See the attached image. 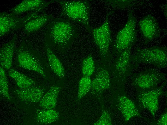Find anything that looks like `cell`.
I'll return each mask as SVG.
<instances>
[{
	"label": "cell",
	"mask_w": 167,
	"mask_h": 125,
	"mask_svg": "<svg viewBox=\"0 0 167 125\" xmlns=\"http://www.w3.org/2000/svg\"><path fill=\"white\" fill-rule=\"evenodd\" d=\"M166 84L163 83L154 88L141 90L138 95L139 104L143 107L147 109L154 117L158 108V100L163 93V89Z\"/></svg>",
	"instance_id": "obj_8"
},
{
	"label": "cell",
	"mask_w": 167,
	"mask_h": 125,
	"mask_svg": "<svg viewBox=\"0 0 167 125\" xmlns=\"http://www.w3.org/2000/svg\"><path fill=\"white\" fill-rule=\"evenodd\" d=\"M45 48L47 58L50 67L53 71L60 78H63L65 72L62 64L46 44Z\"/></svg>",
	"instance_id": "obj_20"
},
{
	"label": "cell",
	"mask_w": 167,
	"mask_h": 125,
	"mask_svg": "<svg viewBox=\"0 0 167 125\" xmlns=\"http://www.w3.org/2000/svg\"><path fill=\"white\" fill-rule=\"evenodd\" d=\"M167 112L163 114L157 122L156 125H167Z\"/></svg>",
	"instance_id": "obj_27"
},
{
	"label": "cell",
	"mask_w": 167,
	"mask_h": 125,
	"mask_svg": "<svg viewBox=\"0 0 167 125\" xmlns=\"http://www.w3.org/2000/svg\"><path fill=\"white\" fill-rule=\"evenodd\" d=\"M61 87L59 85H54L43 96L39 106L42 109H54L56 107L57 98Z\"/></svg>",
	"instance_id": "obj_17"
},
{
	"label": "cell",
	"mask_w": 167,
	"mask_h": 125,
	"mask_svg": "<svg viewBox=\"0 0 167 125\" xmlns=\"http://www.w3.org/2000/svg\"><path fill=\"white\" fill-rule=\"evenodd\" d=\"M132 60L135 64H150L158 68H164L167 66V52L165 47L154 46L144 49L137 48Z\"/></svg>",
	"instance_id": "obj_3"
},
{
	"label": "cell",
	"mask_w": 167,
	"mask_h": 125,
	"mask_svg": "<svg viewBox=\"0 0 167 125\" xmlns=\"http://www.w3.org/2000/svg\"><path fill=\"white\" fill-rule=\"evenodd\" d=\"M92 81L90 77L83 76L80 80L78 86L77 100L79 101L89 91Z\"/></svg>",
	"instance_id": "obj_22"
},
{
	"label": "cell",
	"mask_w": 167,
	"mask_h": 125,
	"mask_svg": "<svg viewBox=\"0 0 167 125\" xmlns=\"http://www.w3.org/2000/svg\"><path fill=\"white\" fill-rule=\"evenodd\" d=\"M107 14L105 20L100 26L92 30L94 41L99 50L101 55L103 58L107 56L111 38L108 15Z\"/></svg>",
	"instance_id": "obj_9"
},
{
	"label": "cell",
	"mask_w": 167,
	"mask_h": 125,
	"mask_svg": "<svg viewBox=\"0 0 167 125\" xmlns=\"http://www.w3.org/2000/svg\"><path fill=\"white\" fill-rule=\"evenodd\" d=\"M0 92L4 97L9 100H11L6 75L4 70L1 66L0 67Z\"/></svg>",
	"instance_id": "obj_24"
},
{
	"label": "cell",
	"mask_w": 167,
	"mask_h": 125,
	"mask_svg": "<svg viewBox=\"0 0 167 125\" xmlns=\"http://www.w3.org/2000/svg\"><path fill=\"white\" fill-rule=\"evenodd\" d=\"M8 74L14 80L17 86L20 88H28L35 83L32 79L14 69H10Z\"/></svg>",
	"instance_id": "obj_21"
},
{
	"label": "cell",
	"mask_w": 167,
	"mask_h": 125,
	"mask_svg": "<svg viewBox=\"0 0 167 125\" xmlns=\"http://www.w3.org/2000/svg\"><path fill=\"white\" fill-rule=\"evenodd\" d=\"M16 60L18 65L27 70L36 72L44 78H47V75L36 52L30 47L24 43L16 50Z\"/></svg>",
	"instance_id": "obj_5"
},
{
	"label": "cell",
	"mask_w": 167,
	"mask_h": 125,
	"mask_svg": "<svg viewBox=\"0 0 167 125\" xmlns=\"http://www.w3.org/2000/svg\"><path fill=\"white\" fill-rule=\"evenodd\" d=\"M60 113L54 109H38L36 111L34 119L39 124L47 125L51 124L58 119Z\"/></svg>",
	"instance_id": "obj_19"
},
{
	"label": "cell",
	"mask_w": 167,
	"mask_h": 125,
	"mask_svg": "<svg viewBox=\"0 0 167 125\" xmlns=\"http://www.w3.org/2000/svg\"><path fill=\"white\" fill-rule=\"evenodd\" d=\"M77 32L74 25L68 20L56 19L51 21L47 25L45 35L55 46L63 49L69 45L76 35Z\"/></svg>",
	"instance_id": "obj_1"
},
{
	"label": "cell",
	"mask_w": 167,
	"mask_h": 125,
	"mask_svg": "<svg viewBox=\"0 0 167 125\" xmlns=\"http://www.w3.org/2000/svg\"><path fill=\"white\" fill-rule=\"evenodd\" d=\"M95 69L94 61L92 56L89 55L83 61L82 70L84 76L90 77L93 74Z\"/></svg>",
	"instance_id": "obj_23"
},
{
	"label": "cell",
	"mask_w": 167,
	"mask_h": 125,
	"mask_svg": "<svg viewBox=\"0 0 167 125\" xmlns=\"http://www.w3.org/2000/svg\"><path fill=\"white\" fill-rule=\"evenodd\" d=\"M110 85V76L108 70L105 68H100L92 81L89 92L93 95L101 99L104 91L109 89Z\"/></svg>",
	"instance_id": "obj_12"
},
{
	"label": "cell",
	"mask_w": 167,
	"mask_h": 125,
	"mask_svg": "<svg viewBox=\"0 0 167 125\" xmlns=\"http://www.w3.org/2000/svg\"><path fill=\"white\" fill-rule=\"evenodd\" d=\"M132 46H131L123 51L119 55L114 64V74L117 78L123 81L126 78L128 73L133 68L131 63V50Z\"/></svg>",
	"instance_id": "obj_10"
},
{
	"label": "cell",
	"mask_w": 167,
	"mask_h": 125,
	"mask_svg": "<svg viewBox=\"0 0 167 125\" xmlns=\"http://www.w3.org/2000/svg\"><path fill=\"white\" fill-rule=\"evenodd\" d=\"M51 15L38 14L30 19L25 25L23 30L25 33L30 34L40 29L52 18Z\"/></svg>",
	"instance_id": "obj_18"
},
{
	"label": "cell",
	"mask_w": 167,
	"mask_h": 125,
	"mask_svg": "<svg viewBox=\"0 0 167 125\" xmlns=\"http://www.w3.org/2000/svg\"><path fill=\"white\" fill-rule=\"evenodd\" d=\"M166 75L155 69H149L135 74L133 76V84L141 90L149 89L158 86L166 80Z\"/></svg>",
	"instance_id": "obj_6"
},
{
	"label": "cell",
	"mask_w": 167,
	"mask_h": 125,
	"mask_svg": "<svg viewBox=\"0 0 167 125\" xmlns=\"http://www.w3.org/2000/svg\"><path fill=\"white\" fill-rule=\"evenodd\" d=\"M106 2L112 6L120 8L125 7L132 4L133 0H106Z\"/></svg>",
	"instance_id": "obj_26"
},
{
	"label": "cell",
	"mask_w": 167,
	"mask_h": 125,
	"mask_svg": "<svg viewBox=\"0 0 167 125\" xmlns=\"http://www.w3.org/2000/svg\"><path fill=\"white\" fill-rule=\"evenodd\" d=\"M102 112L99 119L93 125H112L111 117L108 112L102 106Z\"/></svg>",
	"instance_id": "obj_25"
},
{
	"label": "cell",
	"mask_w": 167,
	"mask_h": 125,
	"mask_svg": "<svg viewBox=\"0 0 167 125\" xmlns=\"http://www.w3.org/2000/svg\"><path fill=\"white\" fill-rule=\"evenodd\" d=\"M138 26L146 43L158 38L160 34L158 23L154 17L150 14L141 19L139 22Z\"/></svg>",
	"instance_id": "obj_11"
},
{
	"label": "cell",
	"mask_w": 167,
	"mask_h": 125,
	"mask_svg": "<svg viewBox=\"0 0 167 125\" xmlns=\"http://www.w3.org/2000/svg\"><path fill=\"white\" fill-rule=\"evenodd\" d=\"M16 40V36L15 35L10 41L4 44L0 48V64L3 68L9 69L11 67Z\"/></svg>",
	"instance_id": "obj_16"
},
{
	"label": "cell",
	"mask_w": 167,
	"mask_h": 125,
	"mask_svg": "<svg viewBox=\"0 0 167 125\" xmlns=\"http://www.w3.org/2000/svg\"><path fill=\"white\" fill-rule=\"evenodd\" d=\"M44 90L37 86L18 89L14 91L18 98L21 101L29 103L39 102L43 96Z\"/></svg>",
	"instance_id": "obj_14"
},
{
	"label": "cell",
	"mask_w": 167,
	"mask_h": 125,
	"mask_svg": "<svg viewBox=\"0 0 167 125\" xmlns=\"http://www.w3.org/2000/svg\"><path fill=\"white\" fill-rule=\"evenodd\" d=\"M136 19L131 10L129 13L125 25L116 37L114 47L119 55L129 46H132L136 41Z\"/></svg>",
	"instance_id": "obj_4"
},
{
	"label": "cell",
	"mask_w": 167,
	"mask_h": 125,
	"mask_svg": "<svg viewBox=\"0 0 167 125\" xmlns=\"http://www.w3.org/2000/svg\"><path fill=\"white\" fill-rule=\"evenodd\" d=\"M39 13L32 12L24 16L19 17L11 12L0 13V37L23 27L27 22Z\"/></svg>",
	"instance_id": "obj_7"
},
{
	"label": "cell",
	"mask_w": 167,
	"mask_h": 125,
	"mask_svg": "<svg viewBox=\"0 0 167 125\" xmlns=\"http://www.w3.org/2000/svg\"><path fill=\"white\" fill-rule=\"evenodd\" d=\"M61 8L60 16L82 24L89 32L92 30L89 22L90 7L87 0H55Z\"/></svg>",
	"instance_id": "obj_2"
},
{
	"label": "cell",
	"mask_w": 167,
	"mask_h": 125,
	"mask_svg": "<svg viewBox=\"0 0 167 125\" xmlns=\"http://www.w3.org/2000/svg\"><path fill=\"white\" fill-rule=\"evenodd\" d=\"M54 0L47 1L43 0H24L12 8L11 13L18 15L28 12L38 13L43 12L45 9Z\"/></svg>",
	"instance_id": "obj_13"
},
{
	"label": "cell",
	"mask_w": 167,
	"mask_h": 125,
	"mask_svg": "<svg viewBox=\"0 0 167 125\" xmlns=\"http://www.w3.org/2000/svg\"><path fill=\"white\" fill-rule=\"evenodd\" d=\"M117 101V107L123 114L125 121L134 117L141 116L134 103L125 96H119Z\"/></svg>",
	"instance_id": "obj_15"
}]
</instances>
